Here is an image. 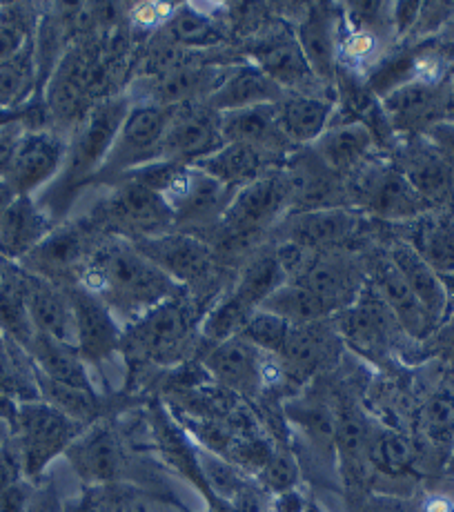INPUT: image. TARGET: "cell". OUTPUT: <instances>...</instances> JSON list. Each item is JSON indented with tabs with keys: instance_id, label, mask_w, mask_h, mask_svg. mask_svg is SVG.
Segmentation results:
<instances>
[{
	"instance_id": "58",
	"label": "cell",
	"mask_w": 454,
	"mask_h": 512,
	"mask_svg": "<svg viewBox=\"0 0 454 512\" xmlns=\"http://www.w3.org/2000/svg\"><path fill=\"white\" fill-rule=\"evenodd\" d=\"M305 512H325V510L319 508L317 504H308V508H305Z\"/></svg>"
},
{
	"instance_id": "18",
	"label": "cell",
	"mask_w": 454,
	"mask_h": 512,
	"mask_svg": "<svg viewBox=\"0 0 454 512\" xmlns=\"http://www.w3.org/2000/svg\"><path fill=\"white\" fill-rule=\"evenodd\" d=\"M392 150V163L399 167V172L406 176L414 185V190H417L434 210H437V205H443L452 199V165L443 159V154L426 139V136H408V141L397 143Z\"/></svg>"
},
{
	"instance_id": "30",
	"label": "cell",
	"mask_w": 454,
	"mask_h": 512,
	"mask_svg": "<svg viewBox=\"0 0 454 512\" xmlns=\"http://www.w3.org/2000/svg\"><path fill=\"white\" fill-rule=\"evenodd\" d=\"M25 274V292L29 314H32L36 334H45L56 341L76 346V323L72 301H69L67 288H58L56 283Z\"/></svg>"
},
{
	"instance_id": "10",
	"label": "cell",
	"mask_w": 454,
	"mask_h": 512,
	"mask_svg": "<svg viewBox=\"0 0 454 512\" xmlns=\"http://www.w3.org/2000/svg\"><path fill=\"white\" fill-rule=\"evenodd\" d=\"M67 143L63 132L54 127H25L5 174V181L16 196H36L63 170Z\"/></svg>"
},
{
	"instance_id": "50",
	"label": "cell",
	"mask_w": 454,
	"mask_h": 512,
	"mask_svg": "<svg viewBox=\"0 0 454 512\" xmlns=\"http://www.w3.org/2000/svg\"><path fill=\"white\" fill-rule=\"evenodd\" d=\"M423 136H426V139L443 154V159L454 167V118H443V121L434 123Z\"/></svg>"
},
{
	"instance_id": "44",
	"label": "cell",
	"mask_w": 454,
	"mask_h": 512,
	"mask_svg": "<svg viewBox=\"0 0 454 512\" xmlns=\"http://www.w3.org/2000/svg\"><path fill=\"white\" fill-rule=\"evenodd\" d=\"M372 430L361 412L352 406H341L334 412V448L339 457L348 464L357 466L359 461L368 459V443Z\"/></svg>"
},
{
	"instance_id": "61",
	"label": "cell",
	"mask_w": 454,
	"mask_h": 512,
	"mask_svg": "<svg viewBox=\"0 0 454 512\" xmlns=\"http://www.w3.org/2000/svg\"><path fill=\"white\" fill-rule=\"evenodd\" d=\"M0 443H3V441H0Z\"/></svg>"
},
{
	"instance_id": "56",
	"label": "cell",
	"mask_w": 454,
	"mask_h": 512,
	"mask_svg": "<svg viewBox=\"0 0 454 512\" xmlns=\"http://www.w3.org/2000/svg\"><path fill=\"white\" fill-rule=\"evenodd\" d=\"M448 118H454V76L448 83Z\"/></svg>"
},
{
	"instance_id": "13",
	"label": "cell",
	"mask_w": 454,
	"mask_h": 512,
	"mask_svg": "<svg viewBox=\"0 0 454 512\" xmlns=\"http://www.w3.org/2000/svg\"><path fill=\"white\" fill-rule=\"evenodd\" d=\"M223 145L221 114L212 110L207 101L187 103L174 107L159 161L194 165Z\"/></svg>"
},
{
	"instance_id": "5",
	"label": "cell",
	"mask_w": 454,
	"mask_h": 512,
	"mask_svg": "<svg viewBox=\"0 0 454 512\" xmlns=\"http://www.w3.org/2000/svg\"><path fill=\"white\" fill-rule=\"evenodd\" d=\"M348 201L361 214L377 216L386 221H414L421 214L434 210L423 196L414 190V185L399 172L392 161H383L379 156L365 161L359 170H354L348 181Z\"/></svg>"
},
{
	"instance_id": "37",
	"label": "cell",
	"mask_w": 454,
	"mask_h": 512,
	"mask_svg": "<svg viewBox=\"0 0 454 512\" xmlns=\"http://www.w3.org/2000/svg\"><path fill=\"white\" fill-rule=\"evenodd\" d=\"M219 7L201 5H179L174 7L172 16L159 29L161 36L174 47L203 49L214 47L225 41V27L214 14Z\"/></svg>"
},
{
	"instance_id": "14",
	"label": "cell",
	"mask_w": 454,
	"mask_h": 512,
	"mask_svg": "<svg viewBox=\"0 0 454 512\" xmlns=\"http://www.w3.org/2000/svg\"><path fill=\"white\" fill-rule=\"evenodd\" d=\"M334 326L350 348L363 354L365 359L381 361L390 352L392 334L399 328V323L386 301L379 297V292L368 281L359 299L348 310L337 314Z\"/></svg>"
},
{
	"instance_id": "60",
	"label": "cell",
	"mask_w": 454,
	"mask_h": 512,
	"mask_svg": "<svg viewBox=\"0 0 454 512\" xmlns=\"http://www.w3.org/2000/svg\"><path fill=\"white\" fill-rule=\"evenodd\" d=\"M3 274H5V272H3V270H0V281H3Z\"/></svg>"
},
{
	"instance_id": "29",
	"label": "cell",
	"mask_w": 454,
	"mask_h": 512,
	"mask_svg": "<svg viewBox=\"0 0 454 512\" xmlns=\"http://www.w3.org/2000/svg\"><path fill=\"white\" fill-rule=\"evenodd\" d=\"M288 94L254 63L234 65L227 70L223 83L207 98V105L219 114L248 110L259 105H276Z\"/></svg>"
},
{
	"instance_id": "52",
	"label": "cell",
	"mask_w": 454,
	"mask_h": 512,
	"mask_svg": "<svg viewBox=\"0 0 454 512\" xmlns=\"http://www.w3.org/2000/svg\"><path fill=\"white\" fill-rule=\"evenodd\" d=\"M419 512H454V499L443 492H432L421 501Z\"/></svg>"
},
{
	"instance_id": "34",
	"label": "cell",
	"mask_w": 454,
	"mask_h": 512,
	"mask_svg": "<svg viewBox=\"0 0 454 512\" xmlns=\"http://www.w3.org/2000/svg\"><path fill=\"white\" fill-rule=\"evenodd\" d=\"M54 228L56 223L41 210L34 196H18L0 223V256L21 263Z\"/></svg>"
},
{
	"instance_id": "3",
	"label": "cell",
	"mask_w": 454,
	"mask_h": 512,
	"mask_svg": "<svg viewBox=\"0 0 454 512\" xmlns=\"http://www.w3.org/2000/svg\"><path fill=\"white\" fill-rule=\"evenodd\" d=\"M201 321L203 314L196 308L194 297L181 290L125 326L121 350L134 361L172 366L194 348Z\"/></svg>"
},
{
	"instance_id": "57",
	"label": "cell",
	"mask_w": 454,
	"mask_h": 512,
	"mask_svg": "<svg viewBox=\"0 0 454 512\" xmlns=\"http://www.w3.org/2000/svg\"><path fill=\"white\" fill-rule=\"evenodd\" d=\"M448 34H450L448 43H452V45H454V16L450 18V23H448Z\"/></svg>"
},
{
	"instance_id": "35",
	"label": "cell",
	"mask_w": 454,
	"mask_h": 512,
	"mask_svg": "<svg viewBox=\"0 0 454 512\" xmlns=\"http://www.w3.org/2000/svg\"><path fill=\"white\" fill-rule=\"evenodd\" d=\"M27 354L41 377L54 383H61V386H67V388L92 392V395H96L90 372H87V363L83 361L81 352H78L76 346H69V343L56 341L52 337H45V334H36Z\"/></svg>"
},
{
	"instance_id": "38",
	"label": "cell",
	"mask_w": 454,
	"mask_h": 512,
	"mask_svg": "<svg viewBox=\"0 0 454 512\" xmlns=\"http://www.w3.org/2000/svg\"><path fill=\"white\" fill-rule=\"evenodd\" d=\"M38 85L36 34L14 56L0 61V110L18 112Z\"/></svg>"
},
{
	"instance_id": "32",
	"label": "cell",
	"mask_w": 454,
	"mask_h": 512,
	"mask_svg": "<svg viewBox=\"0 0 454 512\" xmlns=\"http://www.w3.org/2000/svg\"><path fill=\"white\" fill-rule=\"evenodd\" d=\"M379 143L368 127L361 123H332L319 141L310 145L317 159L339 176H348L372 159Z\"/></svg>"
},
{
	"instance_id": "19",
	"label": "cell",
	"mask_w": 454,
	"mask_h": 512,
	"mask_svg": "<svg viewBox=\"0 0 454 512\" xmlns=\"http://www.w3.org/2000/svg\"><path fill=\"white\" fill-rule=\"evenodd\" d=\"M67 294L74 310L76 348L81 352L83 361L98 366V363L112 359L116 352H121L123 326L112 310L78 285L69 288Z\"/></svg>"
},
{
	"instance_id": "46",
	"label": "cell",
	"mask_w": 454,
	"mask_h": 512,
	"mask_svg": "<svg viewBox=\"0 0 454 512\" xmlns=\"http://www.w3.org/2000/svg\"><path fill=\"white\" fill-rule=\"evenodd\" d=\"M34 34L32 9L23 5L0 7V61L14 56Z\"/></svg>"
},
{
	"instance_id": "15",
	"label": "cell",
	"mask_w": 454,
	"mask_h": 512,
	"mask_svg": "<svg viewBox=\"0 0 454 512\" xmlns=\"http://www.w3.org/2000/svg\"><path fill=\"white\" fill-rule=\"evenodd\" d=\"M230 67L216 65H183L176 70L145 76L136 83L138 94L130 96V103H152L161 107H179L187 103L207 101Z\"/></svg>"
},
{
	"instance_id": "23",
	"label": "cell",
	"mask_w": 454,
	"mask_h": 512,
	"mask_svg": "<svg viewBox=\"0 0 454 512\" xmlns=\"http://www.w3.org/2000/svg\"><path fill=\"white\" fill-rule=\"evenodd\" d=\"M368 281L379 292V297L386 301L390 312L397 319L399 328L414 341H428L437 326H434L430 314L423 308L417 294L412 292L406 277L394 265L390 254H379L370 261Z\"/></svg>"
},
{
	"instance_id": "28",
	"label": "cell",
	"mask_w": 454,
	"mask_h": 512,
	"mask_svg": "<svg viewBox=\"0 0 454 512\" xmlns=\"http://www.w3.org/2000/svg\"><path fill=\"white\" fill-rule=\"evenodd\" d=\"M221 130L225 143L250 145L256 150L281 156V159H288L292 152H296V147L281 132L274 105H259L221 114Z\"/></svg>"
},
{
	"instance_id": "33",
	"label": "cell",
	"mask_w": 454,
	"mask_h": 512,
	"mask_svg": "<svg viewBox=\"0 0 454 512\" xmlns=\"http://www.w3.org/2000/svg\"><path fill=\"white\" fill-rule=\"evenodd\" d=\"M276 107L281 132L294 147H310L332 125L334 96L317 94H285Z\"/></svg>"
},
{
	"instance_id": "54",
	"label": "cell",
	"mask_w": 454,
	"mask_h": 512,
	"mask_svg": "<svg viewBox=\"0 0 454 512\" xmlns=\"http://www.w3.org/2000/svg\"><path fill=\"white\" fill-rule=\"evenodd\" d=\"M69 512H101V504H98L94 492H87L83 499H78L76 504L69 508Z\"/></svg>"
},
{
	"instance_id": "53",
	"label": "cell",
	"mask_w": 454,
	"mask_h": 512,
	"mask_svg": "<svg viewBox=\"0 0 454 512\" xmlns=\"http://www.w3.org/2000/svg\"><path fill=\"white\" fill-rule=\"evenodd\" d=\"M18 199L16 192L9 187V183L5 179H0V223H3L7 210L12 208V203Z\"/></svg>"
},
{
	"instance_id": "25",
	"label": "cell",
	"mask_w": 454,
	"mask_h": 512,
	"mask_svg": "<svg viewBox=\"0 0 454 512\" xmlns=\"http://www.w3.org/2000/svg\"><path fill=\"white\" fill-rule=\"evenodd\" d=\"M341 7L310 5L299 18L296 41H299L305 58L317 74L319 81L334 90V78L339 72L337 41H339Z\"/></svg>"
},
{
	"instance_id": "48",
	"label": "cell",
	"mask_w": 454,
	"mask_h": 512,
	"mask_svg": "<svg viewBox=\"0 0 454 512\" xmlns=\"http://www.w3.org/2000/svg\"><path fill=\"white\" fill-rule=\"evenodd\" d=\"M426 432L434 441H450L454 437V401L452 397H434L423 410Z\"/></svg>"
},
{
	"instance_id": "41",
	"label": "cell",
	"mask_w": 454,
	"mask_h": 512,
	"mask_svg": "<svg viewBox=\"0 0 454 512\" xmlns=\"http://www.w3.org/2000/svg\"><path fill=\"white\" fill-rule=\"evenodd\" d=\"M254 312L256 310L252 305L245 303L234 290L225 292L223 297L216 299L203 314L201 337L205 341H210V346L239 337L243 328L248 326Z\"/></svg>"
},
{
	"instance_id": "36",
	"label": "cell",
	"mask_w": 454,
	"mask_h": 512,
	"mask_svg": "<svg viewBox=\"0 0 454 512\" xmlns=\"http://www.w3.org/2000/svg\"><path fill=\"white\" fill-rule=\"evenodd\" d=\"M390 259L394 265L401 270L403 277H406L408 285L412 292L417 294V299L421 301L423 308L430 314V319L434 326H441L446 321L448 314V299L450 294L446 290V285L432 272L430 265L421 259V256L414 252L406 241L394 243L390 248Z\"/></svg>"
},
{
	"instance_id": "11",
	"label": "cell",
	"mask_w": 454,
	"mask_h": 512,
	"mask_svg": "<svg viewBox=\"0 0 454 512\" xmlns=\"http://www.w3.org/2000/svg\"><path fill=\"white\" fill-rule=\"evenodd\" d=\"M134 245L185 292L210 288L216 279V261L210 245L199 236L167 232L154 239L134 241Z\"/></svg>"
},
{
	"instance_id": "39",
	"label": "cell",
	"mask_w": 454,
	"mask_h": 512,
	"mask_svg": "<svg viewBox=\"0 0 454 512\" xmlns=\"http://www.w3.org/2000/svg\"><path fill=\"white\" fill-rule=\"evenodd\" d=\"M0 332L7 341L16 343L25 352L36 337L27 305L25 274H3V281H0Z\"/></svg>"
},
{
	"instance_id": "8",
	"label": "cell",
	"mask_w": 454,
	"mask_h": 512,
	"mask_svg": "<svg viewBox=\"0 0 454 512\" xmlns=\"http://www.w3.org/2000/svg\"><path fill=\"white\" fill-rule=\"evenodd\" d=\"M292 212V187L283 167L241 187L221 219L223 232L232 239H250L270 230Z\"/></svg>"
},
{
	"instance_id": "17",
	"label": "cell",
	"mask_w": 454,
	"mask_h": 512,
	"mask_svg": "<svg viewBox=\"0 0 454 512\" xmlns=\"http://www.w3.org/2000/svg\"><path fill=\"white\" fill-rule=\"evenodd\" d=\"M252 63L268 74L272 81L283 87L288 94H321L319 90H330L325 87L305 58L303 49L296 41V36L288 29H281L279 34H272L252 47Z\"/></svg>"
},
{
	"instance_id": "45",
	"label": "cell",
	"mask_w": 454,
	"mask_h": 512,
	"mask_svg": "<svg viewBox=\"0 0 454 512\" xmlns=\"http://www.w3.org/2000/svg\"><path fill=\"white\" fill-rule=\"evenodd\" d=\"M292 326L285 319L276 317V314L268 310H256L248 326L243 328L239 334L241 339L252 343L254 348H259L265 354H272V357H281L285 348V341L290 337Z\"/></svg>"
},
{
	"instance_id": "21",
	"label": "cell",
	"mask_w": 454,
	"mask_h": 512,
	"mask_svg": "<svg viewBox=\"0 0 454 512\" xmlns=\"http://www.w3.org/2000/svg\"><path fill=\"white\" fill-rule=\"evenodd\" d=\"M94 245L90 243V232L81 225L63 223L45 236V241L38 248L27 254L21 261L23 268L34 277L47 279L52 283L78 279L83 263Z\"/></svg>"
},
{
	"instance_id": "1",
	"label": "cell",
	"mask_w": 454,
	"mask_h": 512,
	"mask_svg": "<svg viewBox=\"0 0 454 512\" xmlns=\"http://www.w3.org/2000/svg\"><path fill=\"white\" fill-rule=\"evenodd\" d=\"M76 281L107 305L123 328L183 290L123 236L96 243Z\"/></svg>"
},
{
	"instance_id": "9",
	"label": "cell",
	"mask_w": 454,
	"mask_h": 512,
	"mask_svg": "<svg viewBox=\"0 0 454 512\" xmlns=\"http://www.w3.org/2000/svg\"><path fill=\"white\" fill-rule=\"evenodd\" d=\"M101 221L110 223L123 239L141 241L174 232V214L159 192L134 179H118L112 194L101 205Z\"/></svg>"
},
{
	"instance_id": "43",
	"label": "cell",
	"mask_w": 454,
	"mask_h": 512,
	"mask_svg": "<svg viewBox=\"0 0 454 512\" xmlns=\"http://www.w3.org/2000/svg\"><path fill=\"white\" fill-rule=\"evenodd\" d=\"M414 450L406 437L394 430H372L368 443V464L388 477L408 475Z\"/></svg>"
},
{
	"instance_id": "51",
	"label": "cell",
	"mask_w": 454,
	"mask_h": 512,
	"mask_svg": "<svg viewBox=\"0 0 454 512\" xmlns=\"http://www.w3.org/2000/svg\"><path fill=\"white\" fill-rule=\"evenodd\" d=\"M428 341L432 343V352L454 370V317L443 321Z\"/></svg>"
},
{
	"instance_id": "47",
	"label": "cell",
	"mask_w": 454,
	"mask_h": 512,
	"mask_svg": "<svg viewBox=\"0 0 454 512\" xmlns=\"http://www.w3.org/2000/svg\"><path fill=\"white\" fill-rule=\"evenodd\" d=\"M261 479L268 490L281 495V492L296 490V481H299V466L288 455V452H272L270 459L265 461L261 468Z\"/></svg>"
},
{
	"instance_id": "26",
	"label": "cell",
	"mask_w": 454,
	"mask_h": 512,
	"mask_svg": "<svg viewBox=\"0 0 454 512\" xmlns=\"http://www.w3.org/2000/svg\"><path fill=\"white\" fill-rule=\"evenodd\" d=\"M406 241L432 272L454 292V214L430 210L406 223Z\"/></svg>"
},
{
	"instance_id": "49",
	"label": "cell",
	"mask_w": 454,
	"mask_h": 512,
	"mask_svg": "<svg viewBox=\"0 0 454 512\" xmlns=\"http://www.w3.org/2000/svg\"><path fill=\"white\" fill-rule=\"evenodd\" d=\"M174 7L172 5H163V3H143L132 9V23L136 27H145V29H161L167 18L172 16Z\"/></svg>"
},
{
	"instance_id": "16",
	"label": "cell",
	"mask_w": 454,
	"mask_h": 512,
	"mask_svg": "<svg viewBox=\"0 0 454 512\" xmlns=\"http://www.w3.org/2000/svg\"><path fill=\"white\" fill-rule=\"evenodd\" d=\"M363 214L354 208H323L292 212L279 223L281 241L301 245L305 250H337L359 234Z\"/></svg>"
},
{
	"instance_id": "4",
	"label": "cell",
	"mask_w": 454,
	"mask_h": 512,
	"mask_svg": "<svg viewBox=\"0 0 454 512\" xmlns=\"http://www.w3.org/2000/svg\"><path fill=\"white\" fill-rule=\"evenodd\" d=\"M125 176L159 192L172 210L176 225H212L221 221L236 194L201 167L174 161H156Z\"/></svg>"
},
{
	"instance_id": "59",
	"label": "cell",
	"mask_w": 454,
	"mask_h": 512,
	"mask_svg": "<svg viewBox=\"0 0 454 512\" xmlns=\"http://www.w3.org/2000/svg\"><path fill=\"white\" fill-rule=\"evenodd\" d=\"M448 472H450V475H454V455H452V459H450V464H448Z\"/></svg>"
},
{
	"instance_id": "22",
	"label": "cell",
	"mask_w": 454,
	"mask_h": 512,
	"mask_svg": "<svg viewBox=\"0 0 454 512\" xmlns=\"http://www.w3.org/2000/svg\"><path fill=\"white\" fill-rule=\"evenodd\" d=\"M381 103L394 132L423 136L428 127L448 118V83L410 81L381 98Z\"/></svg>"
},
{
	"instance_id": "2",
	"label": "cell",
	"mask_w": 454,
	"mask_h": 512,
	"mask_svg": "<svg viewBox=\"0 0 454 512\" xmlns=\"http://www.w3.org/2000/svg\"><path fill=\"white\" fill-rule=\"evenodd\" d=\"M130 105V96L105 98L90 107L83 121L74 127L61 174L36 199L41 210L56 225L67 214L78 190L87 181H94V176L103 167Z\"/></svg>"
},
{
	"instance_id": "20",
	"label": "cell",
	"mask_w": 454,
	"mask_h": 512,
	"mask_svg": "<svg viewBox=\"0 0 454 512\" xmlns=\"http://www.w3.org/2000/svg\"><path fill=\"white\" fill-rule=\"evenodd\" d=\"M341 334L330 319L292 326L290 337L281 352L285 377L294 383L312 379L314 374L330 368L339 357Z\"/></svg>"
},
{
	"instance_id": "40",
	"label": "cell",
	"mask_w": 454,
	"mask_h": 512,
	"mask_svg": "<svg viewBox=\"0 0 454 512\" xmlns=\"http://www.w3.org/2000/svg\"><path fill=\"white\" fill-rule=\"evenodd\" d=\"M288 283V274L281 268L274 250L259 252L248 261L241 270L239 281L234 283V292L250 303L254 310H261V305L268 301L272 294Z\"/></svg>"
},
{
	"instance_id": "27",
	"label": "cell",
	"mask_w": 454,
	"mask_h": 512,
	"mask_svg": "<svg viewBox=\"0 0 454 512\" xmlns=\"http://www.w3.org/2000/svg\"><path fill=\"white\" fill-rule=\"evenodd\" d=\"M69 464L85 484H105L118 477L123 468V450L116 432L107 423L87 428L65 452Z\"/></svg>"
},
{
	"instance_id": "55",
	"label": "cell",
	"mask_w": 454,
	"mask_h": 512,
	"mask_svg": "<svg viewBox=\"0 0 454 512\" xmlns=\"http://www.w3.org/2000/svg\"><path fill=\"white\" fill-rule=\"evenodd\" d=\"M363 512H412L410 508H406L399 501H390V499H381L379 504L368 506Z\"/></svg>"
},
{
	"instance_id": "31",
	"label": "cell",
	"mask_w": 454,
	"mask_h": 512,
	"mask_svg": "<svg viewBox=\"0 0 454 512\" xmlns=\"http://www.w3.org/2000/svg\"><path fill=\"white\" fill-rule=\"evenodd\" d=\"M283 163L285 159H281V156L256 150V147L241 143H225L214 154L207 156V159L194 165L201 167L205 174H210L212 179L223 183L225 187L239 192L241 187L259 181L265 174L279 170Z\"/></svg>"
},
{
	"instance_id": "6",
	"label": "cell",
	"mask_w": 454,
	"mask_h": 512,
	"mask_svg": "<svg viewBox=\"0 0 454 512\" xmlns=\"http://www.w3.org/2000/svg\"><path fill=\"white\" fill-rule=\"evenodd\" d=\"M85 432V423L65 415L43 399L21 401L14 443L23 459L25 477L36 479L58 455H65L69 446Z\"/></svg>"
},
{
	"instance_id": "24",
	"label": "cell",
	"mask_w": 454,
	"mask_h": 512,
	"mask_svg": "<svg viewBox=\"0 0 454 512\" xmlns=\"http://www.w3.org/2000/svg\"><path fill=\"white\" fill-rule=\"evenodd\" d=\"M270 354L254 348L241 337L210 346L205 368L223 388L243 397H256L265 390V366Z\"/></svg>"
},
{
	"instance_id": "7",
	"label": "cell",
	"mask_w": 454,
	"mask_h": 512,
	"mask_svg": "<svg viewBox=\"0 0 454 512\" xmlns=\"http://www.w3.org/2000/svg\"><path fill=\"white\" fill-rule=\"evenodd\" d=\"M172 112L174 107L132 103L94 181H118L138 167L159 161Z\"/></svg>"
},
{
	"instance_id": "12",
	"label": "cell",
	"mask_w": 454,
	"mask_h": 512,
	"mask_svg": "<svg viewBox=\"0 0 454 512\" xmlns=\"http://www.w3.org/2000/svg\"><path fill=\"white\" fill-rule=\"evenodd\" d=\"M308 288L330 314L348 310L368 283L363 263L343 250L314 252L305 270L294 279Z\"/></svg>"
},
{
	"instance_id": "42",
	"label": "cell",
	"mask_w": 454,
	"mask_h": 512,
	"mask_svg": "<svg viewBox=\"0 0 454 512\" xmlns=\"http://www.w3.org/2000/svg\"><path fill=\"white\" fill-rule=\"evenodd\" d=\"M261 310L276 314V317L288 321L290 326H305V323L332 317L328 308H325L308 288H303V285L296 281H288L283 288L276 290L272 297L261 305Z\"/></svg>"
}]
</instances>
